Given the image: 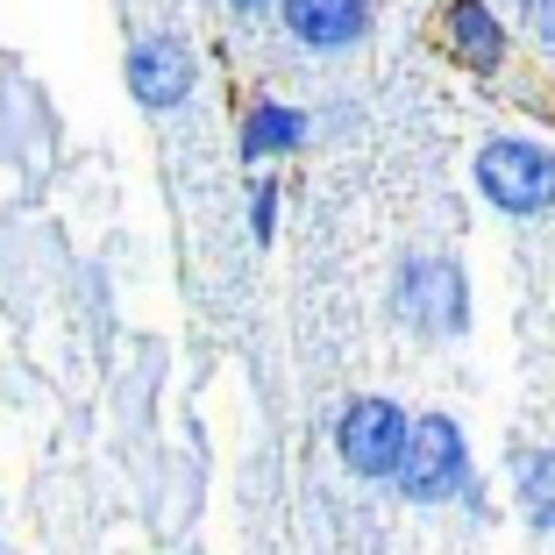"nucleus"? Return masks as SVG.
I'll return each instance as SVG.
<instances>
[{"instance_id": "0eeeda50", "label": "nucleus", "mask_w": 555, "mask_h": 555, "mask_svg": "<svg viewBox=\"0 0 555 555\" xmlns=\"http://www.w3.org/2000/svg\"><path fill=\"white\" fill-rule=\"evenodd\" d=\"M449 43H456V57L470 72L506 65V29H499V15H491L485 0H456V8H449Z\"/></svg>"}, {"instance_id": "f257e3e1", "label": "nucleus", "mask_w": 555, "mask_h": 555, "mask_svg": "<svg viewBox=\"0 0 555 555\" xmlns=\"http://www.w3.org/2000/svg\"><path fill=\"white\" fill-rule=\"evenodd\" d=\"M477 193L506 214H548L555 207V150L527 135H499L477 150Z\"/></svg>"}, {"instance_id": "1a4fd4ad", "label": "nucleus", "mask_w": 555, "mask_h": 555, "mask_svg": "<svg viewBox=\"0 0 555 555\" xmlns=\"http://www.w3.org/2000/svg\"><path fill=\"white\" fill-rule=\"evenodd\" d=\"M520 491H527V513H534L541 527H555V456H527Z\"/></svg>"}, {"instance_id": "f03ea898", "label": "nucleus", "mask_w": 555, "mask_h": 555, "mask_svg": "<svg viewBox=\"0 0 555 555\" xmlns=\"http://www.w3.org/2000/svg\"><path fill=\"white\" fill-rule=\"evenodd\" d=\"M399 491H406L413 506H435V499H449V491H463V477H470V449H463L456 421L449 413H427L421 427H406V456H399Z\"/></svg>"}, {"instance_id": "f8f14e48", "label": "nucleus", "mask_w": 555, "mask_h": 555, "mask_svg": "<svg viewBox=\"0 0 555 555\" xmlns=\"http://www.w3.org/2000/svg\"><path fill=\"white\" fill-rule=\"evenodd\" d=\"M235 15H257V8H271V0H229Z\"/></svg>"}, {"instance_id": "9d476101", "label": "nucleus", "mask_w": 555, "mask_h": 555, "mask_svg": "<svg viewBox=\"0 0 555 555\" xmlns=\"http://www.w3.org/2000/svg\"><path fill=\"white\" fill-rule=\"evenodd\" d=\"M271 221H278V185L263 179V185H257V199H249V229H257V235H271Z\"/></svg>"}, {"instance_id": "9b49d317", "label": "nucleus", "mask_w": 555, "mask_h": 555, "mask_svg": "<svg viewBox=\"0 0 555 555\" xmlns=\"http://www.w3.org/2000/svg\"><path fill=\"white\" fill-rule=\"evenodd\" d=\"M527 22H534V43L555 50V0H527Z\"/></svg>"}, {"instance_id": "6e6552de", "label": "nucleus", "mask_w": 555, "mask_h": 555, "mask_svg": "<svg viewBox=\"0 0 555 555\" xmlns=\"http://www.w3.org/2000/svg\"><path fill=\"white\" fill-rule=\"evenodd\" d=\"M299 143H307V115H299V107H278V100L249 107V121H243V157L249 164L285 157V150H299Z\"/></svg>"}, {"instance_id": "423d86ee", "label": "nucleus", "mask_w": 555, "mask_h": 555, "mask_svg": "<svg viewBox=\"0 0 555 555\" xmlns=\"http://www.w3.org/2000/svg\"><path fill=\"white\" fill-rule=\"evenodd\" d=\"M406 293H399V307H406L413 327H456L463 321V278L449 271V263H406V278H399Z\"/></svg>"}, {"instance_id": "7ed1b4c3", "label": "nucleus", "mask_w": 555, "mask_h": 555, "mask_svg": "<svg viewBox=\"0 0 555 555\" xmlns=\"http://www.w3.org/2000/svg\"><path fill=\"white\" fill-rule=\"evenodd\" d=\"M406 413L392 406V399H357V406L343 413V427H335V449H343V463L357 477H392L399 456H406Z\"/></svg>"}, {"instance_id": "39448f33", "label": "nucleus", "mask_w": 555, "mask_h": 555, "mask_svg": "<svg viewBox=\"0 0 555 555\" xmlns=\"http://www.w3.org/2000/svg\"><path fill=\"white\" fill-rule=\"evenodd\" d=\"M278 15L307 50H349L371 29V0H278Z\"/></svg>"}, {"instance_id": "20e7f679", "label": "nucleus", "mask_w": 555, "mask_h": 555, "mask_svg": "<svg viewBox=\"0 0 555 555\" xmlns=\"http://www.w3.org/2000/svg\"><path fill=\"white\" fill-rule=\"evenodd\" d=\"M129 93L143 100L150 115H164V107H179L193 93V50H185V36H171V29L135 36L129 43Z\"/></svg>"}]
</instances>
